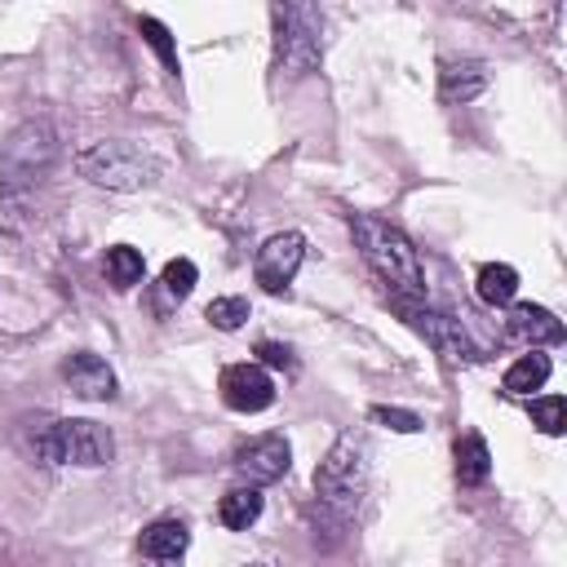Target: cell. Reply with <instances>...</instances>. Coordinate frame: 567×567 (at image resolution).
Instances as JSON below:
<instances>
[{"label":"cell","instance_id":"obj_1","mask_svg":"<svg viewBox=\"0 0 567 567\" xmlns=\"http://www.w3.org/2000/svg\"><path fill=\"white\" fill-rule=\"evenodd\" d=\"M350 230H354V244L363 252V261L390 284L394 297H425V266H421V252L412 248V239L372 217V213H354L350 217Z\"/></svg>","mask_w":567,"mask_h":567},{"label":"cell","instance_id":"obj_2","mask_svg":"<svg viewBox=\"0 0 567 567\" xmlns=\"http://www.w3.org/2000/svg\"><path fill=\"white\" fill-rule=\"evenodd\" d=\"M368 492V443L363 434H341L315 470V496L337 518H350Z\"/></svg>","mask_w":567,"mask_h":567},{"label":"cell","instance_id":"obj_3","mask_svg":"<svg viewBox=\"0 0 567 567\" xmlns=\"http://www.w3.org/2000/svg\"><path fill=\"white\" fill-rule=\"evenodd\" d=\"M31 447L44 465H84V470H97L115 456L111 430L97 421H80V416H62V421L40 425L31 434Z\"/></svg>","mask_w":567,"mask_h":567},{"label":"cell","instance_id":"obj_4","mask_svg":"<svg viewBox=\"0 0 567 567\" xmlns=\"http://www.w3.org/2000/svg\"><path fill=\"white\" fill-rule=\"evenodd\" d=\"M75 168L106 186V190H142L159 177V164L137 146V142H124V137H106V142H93L75 155Z\"/></svg>","mask_w":567,"mask_h":567},{"label":"cell","instance_id":"obj_5","mask_svg":"<svg viewBox=\"0 0 567 567\" xmlns=\"http://www.w3.org/2000/svg\"><path fill=\"white\" fill-rule=\"evenodd\" d=\"M270 18H275V66L288 80L310 75L323 53L319 49V13L306 4H275Z\"/></svg>","mask_w":567,"mask_h":567},{"label":"cell","instance_id":"obj_6","mask_svg":"<svg viewBox=\"0 0 567 567\" xmlns=\"http://www.w3.org/2000/svg\"><path fill=\"white\" fill-rule=\"evenodd\" d=\"M53 155H58L53 124L49 120H27V124H18L9 133V142L0 151V173H4L9 186H27V182H35L53 164Z\"/></svg>","mask_w":567,"mask_h":567},{"label":"cell","instance_id":"obj_7","mask_svg":"<svg viewBox=\"0 0 567 567\" xmlns=\"http://www.w3.org/2000/svg\"><path fill=\"white\" fill-rule=\"evenodd\" d=\"M394 306H399V315L443 354V359H452V363H474V359H483L478 354V346L465 337V328H461V319H452V315H439V310H421V306H408L403 297H394Z\"/></svg>","mask_w":567,"mask_h":567},{"label":"cell","instance_id":"obj_8","mask_svg":"<svg viewBox=\"0 0 567 567\" xmlns=\"http://www.w3.org/2000/svg\"><path fill=\"white\" fill-rule=\"evenodd\" d=\"M301 257H306V239H301L297 230L270 235V239H266V244L257 248L252 275H257V284H261L266 292H284V288L292 284V275H297Z\"/></svg>","mask_w":567,"mask_h":567},{"label":"cell","instance_id":"obj_9","mask_svg":"<svg viewBox=\"0 0 567 567\" xmlns=\"http://www.w3.org/2000/svg\"><path fill=\"white\" fill-rule=\"evenodd\" d=\"M288 465H292V452H288V439H284V434L248 439V443L235 452V474H239V478H248L252 487L284 478V474H288Z\"/></svg>","mask_w":567,"mask_h":567},{"label":"cell","instance_id":"obj_10","mask_svg":"<svg viewBox=\"0 0 567 567\" xmlns=\"http://www.w3.org/2000/svg\"><path fill=\"white\" fill-rule=\"evenodd\" d=\"M221 399L235 412H261L275 403V381L266 377L261 363H230L221 372Z\"/></svg>","mask_w":567,"mask_h":567},{"label":"cell","instance_id":"obj_11","mask_svg":"<svg viewBox=\"0 0 567 567\" xmlns=\"http://www.w3.org/2000/svg\"><path fill=\"white\" fill-rule=\"evenodd\" d=\"M62 377L80 399H115V372L106 368V359L75 350L62 359Z\"/></svg>","mask_w":567,"mask_h":567},{"label":"cell","instance_id":"obj_12","mask_svg":"<svg viewBox=\"0 0 567 567\" xmlns=\"http://www.w3.org/2000/svg\"><path fill=\"white\" fill-rule=\"evenodd\" d=\"M186 545H190V532L177 518H159V523H151L142 532V558L151 567H182Z\"/></svg>","mask_w":567,"mask_h":567},{"label":"cell","instance_id":"obj_13","mask_svg":"<svg viewBox=\"0 0 567 567\" xmlns=\"http://www.w3.org/2000/svg\"><path fill=\"white\" fill-rule=\"evenodd\" d=\"M505 328H509V337H514V341H532V346H558V341H563V323L554 319V310L532 306V301L509 306Z\"/></svg>","mask_w":567,"mask_h":567},{"label":"cell","instance_id":"obj_14","mask_svg":"<svg viewBox=\"0 0 567 567\" xmlns=\"http://www.w3.org/2000/svg\"><path fill=\"white\" fill-rule=\"evenodd\" d=\"M487 62L478 58H456V62H443L439 71V97L443 102H474L483 89H487Z\"/></svg>","mask_w":567,"mask_h":567},{"label":"cell","instance_id":"obj_15","mask_svg":"<svg viewBox=\"0 0 567 567\" xmlns=\"http://www.w3.org/2000/svg\"><path fill=\"white\" fill-rule=\"evenodd\" d=\"M217 518H221L230 532L252 527V523L261 518V492H257V487H235V492H226L221 505H217Z\"/></svg>","mask_w":567,"mask_h":567},{"label":"cell","instance_id":"obj_16","mask_svg":"<svg viewBox=\"0 0 567 567\" xmlns=\"http://www.w3.org/2000/svg\"><path fill=\"white\" fill-rule=\"evenodd\" d=\"M514 292H518V270H514V266L487 261V266L478 270V297H483L487 306H509Z\"/></svg>","mask_w":567,"mask_h":567},{"label":"cell","instance_id":"obj_17","mask_svg":"<svg viewBox=\"0 0 567 567\" xmlns=\"http://www.w3.org/2000/svg\"><path fill=\"white\" fill-rule=\"evenodd\" d=\"M492 474V452H487V443L478 439V434H465L461 443H456V478L465 483V487H474V483H483Z\"/></svg>","mask_w":567,"mask_h":567},{"label":"cell","instance_id":"obj_18","mask_svg":"<svg viewBox=\"0 0 567 567\" xmlns=\"http://www.w3.org/2000/svg\"><path fill=\"white\" fill-rule=\"evenodd\" d=\"M545 381H549V359L536 354V350L523 354V359L505 372V390H509V394H532V390H540Z\"/></svg>","mask_w":567,"mask_h":567},{"label":"cell","instance_id":"obj_19","mask_svg":"<svg viewBox=\"0 0 567 567\" xmlns=\"http://www.w3.org/2000/svg\"><path fill=\"white\" fill-rule=\"evenodd\" d=\"M142 252L137 248H128V244H115L111 252H106V279L115 284V288H133L137 279H142Z\"/></svg>","mask_w":567,"mask_h":567},{"label":"cell","instance_id":"obj_20","mask_svg":"<svg viewBox=\"0 0 567 567\" xmlns=\"http://www.w3.org/2000/svg\"><path fill=\"white\" fill-rule=\"evenodd\" d=\"M204 315H208V323H213V328L235 332V328L248 319V301H244V297H213Z\"/></svg>","mask_w":567,"mask_h":567},{"label":"cell","instance_id":"obj_21","mask_svg":"<svg viewBox=\"0 0 567 567\" xmlns=\"http://www.w3.org/2000/svg\"><path fill=\"white\" fill-rule=\"evenodd\" d=\"M195 279H199V270H195V261H190V257H173V261L164 266V292H168V297H177V301L195 288Z\"/></svg>","mask_w":567,"mask_h":567},{"label":"cell","instance_id":"obj_22","mask_svg":"<svg viewBox=\"0 0 567 567\" xmlns=\"http://www.w3.org/2000/svg\"><path fill=\"white\" fill-rule=\"evenodd\" d=\"M142 35H146V44L159 53V62L177 75V49H173V35H168V27L159 22V18H142Z\"/></svg>","mask_w":567,"mask_h":567},{"label":"cell","instance_id":"obj_23","mask_svg":"<svg viewBox=\"0 0 567 567\" xmlns=\"http://www.w3.org/2000/svg\"><path fill=\"white\" fill-rule=\"evenodd\" d=\"M532 416H536V425H540L545 434H563V425H567V403H563L558 394L536 399V403H532Z\"/></svg>","mask_w":567,"mask_h":567},{"label":"cell","instance_id":"obj_24","mask_svg":"<svg viewBox=\"0 0 567 567\" xmlns=\"http://www.w3.org/2000/svg\"><path fill=\"white\" fill-rule=\"evenodd\" d=\"M372 421H381V425H390V430H399V434H416V430H421V416H416V412H408V408H385V403L372 408Z\"/></svg>","mask_w":567,"mask_h":567},{"label":"cell","instance_id":"obj_25","mask_svg":"<svg viewBox=\"0 0 567 567\" xmlns=\"http://www.w3.org/2000/svg\"><path fill=\"white\" fill-rule=\"evenodd\" d=\"M257 354H261V363H270V368H292V350L279 346V341H261Z\"/></svg>","mask_w":567,"mask_h":567}]
</instances>
